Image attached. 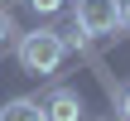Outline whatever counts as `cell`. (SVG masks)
I'll return each instance as SVG.
<instances>
[{
	"mask_svg": "<svg viewBox=\"0 0 130 121\" xmlns=\"http://www.w3.org/2000/svg\"><path fill=\"white\" fill-rule=\"evenodd\" d=\"M14 58H19V68L24 73H34V78H53L58 68H63V58H68V44H63V34L58 29H29V34H19V44H14Z\"/></svg>",
	"mask_w": 130,
	"mask_h": 121,
	"instance_id": "1",
	"label": "cell"
},
{
	"mask_svg": "<svg viewBox=\"0 0 130 121\" xmlns=\"http://www.w3.org/2000/svg\"><path fill=\"white\" fill-rule=\"evenodd\" d=\"M72 24L77 34L87 39H121V24H116V0H77L72 5Z\"/></svg>",
	"mask_w": 130,
	"mask_h": 121,
	"instance_id": "2",
	"label": "cell"
},
{
	"mask_svg": "<svg viewBox=\"0 0 130 121\" xmlns=\"http://www.w3.org/2000/svg\"><path fill=\"white\" fill-rule=\"evenodd\" d=\"M43 121H82V97L77 87H48V97L39 102Z\"/></svg>",
	"mask_w": 130,
	"mask_h": 121,
	"instance_id": "3",
	"label": "cell"
},
{
	"mask_svg": "<svg viewBox=\"0 0 130 121\" xmlns=\"http://www.w3.org/2000/svg\"><path fill=\"white\" fill-rule=\"evenodd\" d=\"M0 121H43V107L34 97H14V102L0 107Z\"/></svg>",
	"mask_w": 130,
	"mask_h": 121,
	"instance_id": "4",
	"label": "cell"
},
{
	"mask_svg": "<svg viewBox=\"0 0 130 121\" xmlns=\"http://www.w3.org/2000/svg\"><path fill=\"white\" fill-rule=\"evenodd\" d=\"M19 29H14V19H10V10H0V49H10V39H14Z\"/></svg>",
	"mask_w": 130,
	"mask_h": 121,
	"instance_id": "5",
	"label": "cell"
},
{
	"mask_svg": "<svg viewBox=\"0 0 130 121\" xmlns=\"http://www.w3.org/2000/svg\"><path fill=\"white\" fill-rule=\"evenodd\" d=\"M24 5H29L34 15H58V10H63V0H24Z\"/></svg>",
	"mask_w": 130,
	"mask_h": 121,
	"instance_id": "6",
	"label": "cell"
},
{
	"mask_svg": "<svg viewBox=\"0 0 130 121\" xmlns=\"http://www.w3.org/2000/svg\"><path fill=\"white\" fill-rule=\"evenodd\" d=\"M116 112H121V121H130V82H121V92H116Z\"/></svg>",
	"mask_w": 130,
	"mask_h": 121,
	"instance_id": "7",
	"label": "cell"
},
{
	"mask_svg": "<svg viewBox=\"0 0 130 121\" xmlns=\"http://www.w3.org/2000/svg\"><path fill=\"white\" fill-rule=\"evenodd\" d=\"M116 24H121V34H130V0H116Z\"/></svg>",
	"mask_w": 130,
	"mask_h": 121,
	"instance_id": "8",
	"label": "cell"
}]
</instances>
